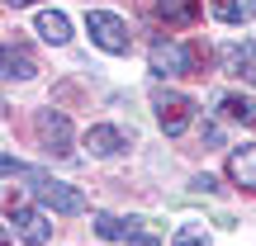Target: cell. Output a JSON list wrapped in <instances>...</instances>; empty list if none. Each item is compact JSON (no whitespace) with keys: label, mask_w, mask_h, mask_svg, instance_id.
Here are the masks:
<instances>
[{"label":"cell","mask_w":256,"mask_h":246,"mask_svg":"<svg viewBox=\"0 0 256 246\" xmlns=\"http://www.w3.org/2000/svg\"><path fill=\"white\" fill-rule=\"evenodd\" d=\"M24 180L34 185V194H38V204H43V209L66 213V218L86 213V194H81V190H72L66 180H52V175H38V171H24Z\"/></svg>","instance_id":"1"},{"label":"cell","mask_w":256,"mask_h":246,"mask_svg":"<svg viewBox=\"0 0 256 246\" xmlns=\"http://www.w3.org/2000/svg\"><path fill=\"white\" fill-rule=\"evenodd\" d=\"M86 33H90V43L95 47H104V52H128L133 47V33H128V24L119 14H110V9H90L86 14Z\"/></svg>","instance_id":"2"},{"label":"cell","mask_w":256,"mask_h":246,"mask_svg":"<svg viewBox=\"0 0 256 246\" xmlns=\"http://www.w3.org/2000/svg\"><path fill=\"white\" fill-rule=\"evenodd\" d=\"M152 109H156V123L166 128V133H185L194 119V100H185V95H176V90H156L152 95Z\"/></svg>","instance_id":"3"},{"label":"cell","mask_w":256,"mask_h":246,"mask_svg":"<svg viewBox=\"0 0 256 246\" xmlns=\"http://www.w3.org/2000/svg\"><path fill=\"white\" fill-rule=\"evenodd\" d=\"M34 128H38V142L52 156H72V119H66L62 109H43L34 119Z\"/></svg>","instance_id":"4"},{"label":"cell","mask_w":256,"mask_h":246,"mask_svg":"<svg viewBox=\"0 0 256 246\" xmlns=\"http://www.w3.org/2000/svg\"><path fill=\"white\" fill-rule=\"evenodd\" d=\"M147 62H152V71L156 76H185L194 66V57H190V47L185 43H152V52H147Z\"/></svg>","instance_id":"5"},{"label":"cell","mask_w":256,"mask_h":246,"mask_svg":"<svg viewBox=\"0 0 256 246\" xmlns=\"http://www.w3.org/2000/svg\"><path fill=\"white\" fill-rule=\"evenodd\" d=\"M218 62L228 66L232 76H242L247 85H256V38H242V43H223Z\"/></svg>","instance_id":"6"},{"label":"cell","mask_w":256,"mask_h":246,"mask_svg":"<svg viewBox=\"0 0 256 246\" xmlns=\"http://www.w3.org/2000/svg\"><path fill=\"white\" fill-rule=\"evenodd\" d=\"M10 228H14V237L28 242V246H43L48 237H52V223H48L38 209H10Z\"/></svg>","instance_id":"7"},{"label":"cell","mask_w":256,"mask_h":246,"mask_svg":"<svg viewBox=\"0 0 256 246\" xmlns=\"http://www.w3.org/2000/svg\"><path fill=\"white\" fill-rule=\"evenodd\" d=\"M34 28H38V38H43V43H72V19L62 14V9H43V14L34 19Z\"/></svg>","instance_id":"8"},{"label":"cell","mask_w":256,"mask_h":246,"mask_svg":"<svg viewBox=\"0 0 256 246\" xmlns=\"http://www.w3.org/2000/svg\"><path fill=\"white\" fill-rule=\"evenodd\" d=\"M86 147H90V156H119L124 152V137H119V128L95 123L90 133H86Z\"/></svg>","instance_id":"9"},{"label":"cell","mask_w":256,"mask_h":246,"mask_svg":"<svg viewBox=\"0 0 256 246\" xmlns=\"http://www.w3.org/2000/svg\"><path fill=\"white\" fill-rule=\"evenodd\" d=\"M228 175L238 185H247V190H256V142L252 147H238V152L228 156Z\"/></svg>","instance_id":"10"},{"label":"cell","mask_w":256,"mask_h":246,"mask_svg":"<svg viewBox=\"0 0 256 246\" xmlns=\"http://www.w3.org/2000/svg\"><path fill=\"white\" fill-rule=\"evenodd\" d=\"M156 14H162L166 24H194L200 0H156Z\"/></svg>","instance_id":"11"},{"label":"cell","mask_w":256,"mask_h":246,"mask_svg":"<svg viewBox=\"0 0 256 246\" xmlns=\"http://www.w3.org/2000/svg\"><path fill=\"white\" fill-rule=\"evenodd\" d=\"M223 114H228L232 123H247V128H256V104L252 100H242V95H223V104H218Z\"/></svg>","instance_id":"12"},{"label":"cell","mask_w":256,"mask_h":246,"mask_svg":"<svg viewBox=\"0 0 256 246\" xmlns=\"http://www.w3.org/2000/svg\"><path fill=\"white\" fill-rule=\"evenodd\" d=\"M34 71H38V66L28 62V57L19 52L14 43H5V76H10V81H28V76H34Z\"/></svg>","instance_id":"13"},{"label":"cell","mask_w":256,"mask_h":246,"mask_svg":"<svg viewBox=\"0 0 256 246\" xmlns=\"http://www.w3.org/2000/svg\"><path fill=\"white\" fill-rule=\"evenodd\" d=\"M209 5H214V14H218L223 24H247V14H252L247 0H209Z\"/></svg>","instance_id":"14"},{"label":"cell","mask_w":256,"mask_h":246,"mask_svg":"<svg viewBox=\"0 0 256 246\" xmlns=\"http://www.w3.org/2000/svg\"><path fill=\"white\" fill-rule=\"evenodd\" d=\"M171 246H209V232L194 228V223H185V228L176 232V242H171Z\"/></svg>","instance_id":"15"},{"label":"cell","mask_w":256,"mask_h":246,"mask_svg":"<svg viewBox=\"0 0 256 246\" xmlns=\"http://www.w3.org/2000/svg\"><path fill=\"white\" fill-rule=\"evenodd\" d=\"M128 246H162V242H156L152 232H138V228H133V232H128Z\"/></svg>","instance_id":"16"},{"label":"cell","mask_w":256,"mask_h":246,"mask_svg":"<svg viewBox=\"0 0 256 246\" xmlns=\"http://www.w3.org/2000/svg\"><path fill=\"white\" fill-rule=\"evenodd\" d=\"M194 190H204V194H218V180H214V175H200V180H194Z\"/></svg>","instance_id":"17"},{"label":"cell","mask_w":256,"mask_h":246,"mask_svg":"<svg viewBox=\"0 0 256 246\" xmlns=\"http://www.w3.org/2000/svg\"><path fill=\"white\" fill-rule=\"evenodd\" d=\"M10 5H34V0H10Z\"/></svg>","instance_id":"18"}]
</instances>
